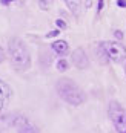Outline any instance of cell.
Here are the masks:
<instances>
[{"label":"cell","instance_id":"obj_2","mask_svg":"<svg viewBox=\"0 0 126 133\" xmlns=\"http://www.w3.org/2000/svg\"><path fill=\"white\" fill-rule=\"evenodd\" d=\"M9 58H11V63L15 69L19 70H23V69H28L31 66V57H29L28 49L25 48V44L19 38H13L9 41Z\"/></svg>","mask_w":126,"mask_h":133},{"label":"cell","instance_id":"obj_3","mask_svg":"<svg viewBox=\"0 0 126 133\" xmlns=\"http://www.w3.org/2000/svg\"><path fill=\"white\" fill-rule=\"evenodd\" d=\"M108 113L117 133H126V110L120 106V103L111 101L108 107Z\"/></svg>","mask_w":126,"mask_h":133},{"label":"cell","instance_id":"obj_6","mask_svg":"<svg viewBox=\"0 0 126 133\" xmlns=\"http://www.w3.org/2000/svg\"><path fill=\"white\" fill-rule=\"evenodd\" d=\"M72 58H74V63L80 67V69H85V67L88 66V57L83 54V49H82V48H79V49L74 52Z\"/></svg>","mask_w":126,"mask_h":133},{"label":"cell","instance_id":"obj_14","mask_svg":"<svg viewBox=\"0 0 126 133\" xmlns=\"http://www.w3.org/2000/svg\"><path fill=\"white\" fill-rule=\"evenodd\" d=\"M115 35H117L118 38H122V32H120V31H117V32H115Z\"/></svg>","mask_w":126,"mask_h":133},{"label":"cell","instance_id":"obj_11","mask_svg":"<svg viewBox=\"0 0 126 133\" xmlns=\"http://www.w3.org/2000/svg\"><path fill=\"white\" fill-rule=\"evenodd\" d=\"M56 25H57V26H58V28H63V29L66 28V23H65L63 20H60V18H58V20H57V22H56Z\"/></svg>","mask_w":126,"mask_h":133},{"label":"cell","instance_id":"obj_5","mask_svg":"<svg viewBox=\"0 0 126 133\" xmlns=\"http://www.w3.org/2000/svg\"><path fill=\"white\" fill-rule=\"evenodd\" d=\"M9 98H11V89H9V86L5 81L0 80V112L8 106Z\"/></svg>","mask_w":126,"mask_h":133},{"label":"cell","instance_id":"obj_13","mask_svg":"<svg viewBox=\"0 0 126 133\" xmlns=\"http://www.w3.org/2000/svg\"><path fill=\"white\" fill-rule=\"evenodd\" d=\"M117 5H118L120 8H126V2H122V0H118V2H117Z\"/></svg>","mask_w":126,"mask_h":133},{"label":"cell","instance_id":"obj_4","mask_svg":"<svg viewBox=\"0 0 126 133\" xmlns=\"http://www.w3.org/2000/svg\"><path fill=\"white\" fill-rule=\"evenodd\" d=\"M100 49L106 54V57L114 63H120L126 58V48L118 41H101Z\"/></svg>","mask_w":126,"mask_h":133},{"label":"cell","instance_id":"obj_1","mask_svg":"<svg viewBox=\"0 0 126 133\" xmlns=\"http://www.w3.org/2000/svg\"><path fill=\"white\" fill-rule=\"evenodd\" d=\"M56 90L60 95V98H63L66 103H69L71 106H80L83 104L86 96H85L83 90L68 78H63V80L57 81L56 84Z\"/></svg>","mask_w":126,"mask_h":133},{"label":"cell","instance_id":"obj_15","mask_svg":"<svg viewBox=\"0 0 126 133\" xmlns=\"http://www.w3.org/2000/svg\"><path fill=\"white\" fill-rule=\"evenodd\" d=\"M125 74H126V66H125Z\"/></svg>","mask_w":126,"mask_h":133},{"label":"cell","instance_id":"obj_8","mask_svg":"<svg viewBox=\"0 0 126 133\" xmlns=\"http://www.w3.org/2000/svg\"><path fill=\"white\" fill-rule=\"evenodd\" d=\"M19 133H37L35 127L28 124V121H25L23 125H19Z\"/></svg>","mask_w":126,"mask_h":133},{"label":"cell","instance_id":"obj_10","mask_svg":"<svg viewBox=\"0 0 126 133\" xmlns=\"http://www.w3.org/2000/svg\"><path fill=\"white\" fill-rule=\"evenodd\" d=\"M58 32H60L58 29H57V31H51V32H48V34H46V37H48V38H51V37H56V35H58Z\"/></svg>","mask_w":126,"mask_h":133},{"label":"cell","instance_id":"obj_7","mask_svg":"<svg viewBox=\"0 0 126 133\" xmlns=\"http://www.w3.org/2000/svg\"><path fill=\"white\" fill-rule=\"evenodd\" d=\"M52 49H54L58 55H66L68 51H69V46H68L66 41L58 40V41H54V43H52Z\"/></svg>","mask_w":126,"mask_h":133},{"label":"cell","instance_id":"obj_12","mask_svg":"<svg viewBox=\"0 0 126 133\" xmlns=\"http://www.w3.org/2000/svg\"><path fill=\"white\" fill-rule=\"evenodd\" d=\"M3 60H5V52H3V49L0 48V63H2Z\"/></svg>","mask_w":126,"mask_h":133},{"label":"cell","instance_id":"obj_9","mask_svg":"<svg viewBox=\"0 0 126 133\" xmlns=\"http://www.w3.org/2000/svg\"><path fill=\"white\" fill-rule=\"evenodd\" d=\"M57 69H58V70H62V72H63V70H66V69H68V63H66L65 60H60V61L57 63Z\"/></svg>","mask_w":126,"mask_h":133}]
</instances>
